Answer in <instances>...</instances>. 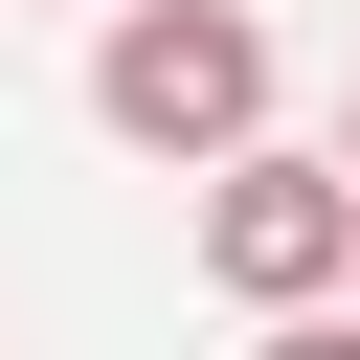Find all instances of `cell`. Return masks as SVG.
<instances>
[{
    "label": "cell",
    "mask_w": 360,
    "mask_h": 360,
    "mask_svg": "<svg viewBox=\"0 0 360 360\" xmlns=\"http://www.w3.org/2000/svg\"><path fill=\"white\" fill-rule=\"evenodd\" d=\"M90 112L135 158H248L270 135V22L248 0H112L90 22Z\"/></svg>",
    "instance_id": "cell-1"
},
{
    "label": "cell",
    "mask_w": 360,
    "mask_h": 360,
    "mask_svg": "<svg viewBox=\"0 0 360 360\" xmlns=\"http://www.w3.org/2000/svg\"><path fill=\"white\" fill-rule=\"evenodd\" d=\"M338 158H360V135H338Z\"/></svg>",
    "instance_id": "cell-4"
},
{
    "label": "cell",
    "mask_w": 360,
    "mask_h": 360,
    "mask_svg": "<svg viewBox=\"0 0 360 360\" xmlns=\"http://www.w3.org/2000/svg\"><path fill=\"white\" fill-rule=\"evenodd\" d=\"M248 360H360V315H315V292H292V315H270Z\"/></svg>",
    "instance_id": "cell-3"
},
{
    "label": "cell",
    "mask_w": 360,
    "mask_h": 360,
    "mask_svg": "<svg viewBox=\"0 0 360 360\" xmlns=\"http://www.w3.org/2000/svg\"><path fill=\"white\" fill-rule=\"evenodd\" d=\"M202 270L248 292V315H292V292H360V158H202Z\"/></svg>",
    "instance_id": "cell-2"
}]
</instances>
